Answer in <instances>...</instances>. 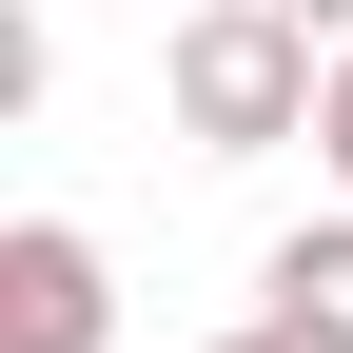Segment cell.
Instances as JSON below:
<instances>
[{
  "label": "cell",
  "instance_id": "1",
  "mask_svg": "<svg viewBox=\"0 0 353 353\" xmlns=\"http://www.w3.org/2000/svg\"><path fill=\"white\" fill-rule=\"evenodd\" d=\"M157 99H176V138H196V157H275V138H314L334 39L294 20V0H196L176 59H157Z\"/></svg>",
  "mask_w": 353,
  "mask_h": 353
},
{
  "label": "cell",
  "instance_id": "2",
  "mask_svg": "<svg viewBox=\"0 0 353 353\" xmlns=\"http://www.w3.org/2000/svg\"><path fill=\"white\" fill-rule=\"evenodd\" d=\"M99 334H118L99 236H79V216H20V236H0V353H99Z\"/></svg>",
  "mask_w": 353,
  "mask_h": 353
},
{
  "label": "cell",
  "instance_id": "3",
  "mask_svg": "<svg viewBox=\"0 0 353 353\" xmlns=\"http://www.w3.org/2000/svg\"><path fill=\"white\" fill-rule=\"evenodd\" d=\"M255 294H275V314H314V334H353V216L275 236V255H255Z\"/></svg>",
  "mask_w": 353,
  "mask_h": 353
},
{
  "label": "cell",
  "instance_id": "4",
  "mask_svg": "<svg viewBox=\"0 0 353 353\" xmlns=\"http://www.w3.org/2000/svg\"><path fill=\"white\" fill-rule=\"evenodd\" d=\"M216 353H353V334H314V314H275V294H255V314L216 334Z\"/></svg>",
  "mask_w": 353,
  "mask_h": 353
},
{
  "label": "cell",
  "instance_id": "5",
  "mask_svg": "<svg viewBox=\"0 0 353 353\" xmlns=\"http://www.w3.org/2000/svg\"><path fill=\"white\" fill-rule=\"evenodd\" d=\"M314 157L353 176V39H334V99H314Z\"/></svg>",
  "mask_w": 353,
  "mask_h": 353
},
{
  "label": "cell",
  "instance_id": "6",
  "mask_svg": "<svg viewBox=\"0 0 353 353\" xmlns=\"http://www.w3.org/2000/svg\"><path fill=\"white\" fill-rule=\"evenodd\" d=\"M294 20H314V39H353V0H294Z\"/></svg>",
  "mask_w": 353,
  "mask_h": 353
}]
</instances>
